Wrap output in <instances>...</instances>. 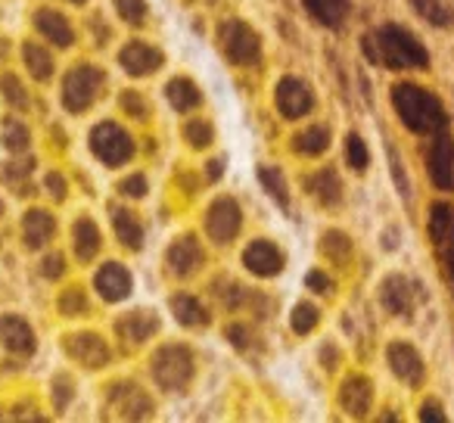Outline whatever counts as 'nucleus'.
Returning a JSON list of instances; mask_svg holds the SVG:
<instances>
[{
    "mask_svg": "<svg viewBox=\"0 0 454 423\" xmlns=\"http://www.w3.org/2000/svg\"><path fill=\"white\" fill-rule=\"evenodd\" d=\"M364 57L383 69H429V51L402 26H380L361 38Z\"/></svg>",
    "mask_w": 454,
    "mask_h": 423,
    "instance_id": "f257e3e1",
    "label": "nucleus"
},
{
    "mask_svg": "<svg viewBox=\"0 0 454 423\" xmlns=\"http://www.w3.org/2000/svg\"><path fill=\"white\" fill-rule=\"evenodd\" d=\"M392 109H395V115L402 119V125L408 131L423 134V137H433L448 121L445 106L439 103V97L411 82H402L392 88Z\"/></svg>",
    "mask_w": 454,
    "mask_h": 423,
    "instance_id": "f03ea898",
    "label": "nucleus"
},
{
    "mask_svg": "<svg viewBox=\"0 0 454 423\" xmlns=\"http://www.w3.org/2000/svg\"><path fill=\"white\" fill-rule=\"evenodd\" d=\"M150 377L162 392H184L196 377V355L184 342H162L150 355Z\"/></svg>",
    "mask_w": 454,
    "mask_h": 423,
    "instance_id": "7ed1b4c3",
    "label": "nucleus"
},
{
    "mask_svg": "<svg viewBox=\"0 0 454 423\" xmlns=\"http://www.w3.org/2000/svg\"><path fill=\"white\" fill-rule=\"evenodd\" d=\"M106 90V72L97 69L94 63H78L66 72L59 100L69 115H84L88 109L97 106V100Z\"/></svg>",
    "mask_w": 454,
    "mask_h": 423,
    "instance_id": "20e7f679",
    "label": "nucleus"
},
{
    "mask_svg": "<svg viewBox=\"0 0 454 423\" xmlns=\"http://www.w3.org/2000/svg\"><path fill=\"white\" fill-rule=\"evenodd\" d=\"M218 47L227 63L234 66H255L262 59V38L249 22L224 20L218 28Z\"/></svg>",
    "mask_w": 454,
    "mask_h": 423,
    "instance_id": "39448f33",
    "label": "nucleus"
},
{
    "mask_svg": "<svg viewBox=\"0 0 454 423\" xmlns=\"http://www.w3.org/2000/svg\"><path fill=\"white\" fill-rule=\"evenodd\" d=\"M90 153L106 168H121V165H128L134 159V137L119 121H100L90 131Z\"/></svg>",
    "mask_w": 454,
    "mask_h": 423,
    "instance_id": "423d86ee",
    "label": "nucleus"
},
{
    "mask_svg": "<svg viewBox=\"0 0 454 423\" xmlns=\"http://www.w3.org/2000/svg\"><path fill=\"white\" fill-rule=\"evenodd\" d=\"M202 228H206V237L218 247H227L234 243L243 231V212L240 202L234 196H218L212 206L206 208V218H202Z\"/></svg>",
    "mask_w": 454,
    "mask_h": 423,
    "instance_id": "0eeeda50",
    "label": "nucleus"
},
{
    "mask_svg": "<svg viewBox=\"0 0 454 423\" xmlns=\"http://www.w3.org/2000/svg\"><path fill=\"white\" fill-rule=\"evenodd\" d=\"M63 349H66V355H69V361L82 364L84 371H100V367H106L109 361H113V349H109V342L103 340L100 333H94V330L66 333Z\"/></svg>",
    "mask_w": 454,
    "mask_h": 423,
    "instance_id": "6e6552de",
    "label": "nucleus"
},
{
    "mask_svg": "<svg viewBox=\"0 0 454 423\" xmlns=\"http://www.w3.org/2000/svg\"><path fill=\"white\" fill-rule=\"evenodd\" d=\"M206 265V249L193 234H181L177 240H171L168 253H165V271L175 280H190L202 271Z\"/></svg>",
    "mask_w": 454,
    "mask_h": 423,
    "instance_id": "1a4fd4ad",
    "label": "nucleus"
},
{
    "mask_svg": "<svg viewBox=\"0 0 454 423\" xmlns=\"http://www.w3.org/2000/svg\"><path fill=\"white\" fill-rule=\"evenodd\" d=\"M106 408L115 417H128V420H140V417L153 414V398L144 392V386H137L134 380H119V383L109 386L106 392Z\"/></svg>",
    "mask_w": 454,
    "mask_h": 423,
    "instance_id": "9d476101",
    "label": "nucleus"
},
{
    "mask_svg": "<svg viewBox=\"0 0 454 423\" xmlns=\"http://www.w3.org/2000/svg\"><path fill=\"white\" fill-rule=\"evenodd\" d=\"M274 106H278V113L284 115V119L299 121L315 109V94H311V88L302 78L286 75V78H280L278 88H274Z\"/></svg>",
    "mask_w": 454,
    "mask_h": 423,
    "instance_id": "9b49d317",
    "label": "nucleus"
},
{
    "mask_svg": "<svg viewBox=\"0 0 454 423\" xmlns=\"http://www.w3.org/2000/svg\"><path fill=\"white\" fill-rule=\"evenodd\" d=\"M427 168L435 187L454 193V137L445 134V128L433 134V144L427 150Z\"/></svg>",
    "mask_w": 454,
    "mask_h": 423,
    "instance_id": "f8f14e48",
    "label": "nucleus"
},
{
    "mask_svg": "<svg viewBox=\"0 0 454 423\" xmlns=\"http://www.w3.org/2000/svg\"><path fill=\"white\" fill-rule=\"evenodd\" d=\"M165 57L159 47L146 44V41H128L125 47L119 51V66L125 75L131 78H150L162 69Z\"/></svg>",
    "mask_w": 454,
    "mask_h": 423,
    "instance_id": "ddd939ff",
    "label": "nucleus"
},
{
    "mask_svg": "<svg viewBox=\"0 0 454 423\" xmlns=\"http://www.w3.org/2000/svg\"><path fill=\"white\" fill-rule=\"evenodd\" d=\"M94 290L103 302H125L134 290V278L121 262H103L94 274Z\"/></svg>",
    "mask_w": 454,
    "mask_h": 423,
    "instance_id": "4468645a",
    "label": "nucleus"
},
{
    "mask_svg": "<svg viewBox=\"0 0 454 423\" xmlns=\"http://www.w3.org/2000/svg\"><path fill=\"white\" fill-rule=\"evenodd\" d=\"M156 333H159V317L150 309H134L115 321V336H119L125 349L146 346Z\"/></svg>",
    "mask_w": 454,
    "mask_h": 423,
    "instance_id": "2eb2a0df",
    "label": "nucleus"
},
{
    "mask_svg": "<svg viewBox=\"0 0 454 423\" xmlns=\"http://www.w3.org/2000/svg\"><path fill=\"white\" fill-rule=\"evenodd\" d=\"M0 346L7 349L16 358H28L38 349V336H35V327L20 315H4L0 317Z\"/></svg>",
    "mask_w": 454,
    "mask_h": 423,
    "instance_id": "dca6fc26",
    "label": "nucleus"
},
{
    "mask_svg": "<svg viewBox=\"0 0 454 423\" xmlns=\"http://www.w3.org/2000/svg\"><path fill=\"white\" fill-rule=\"evenodd\" d=\"M243 265H247L249 274L255 278H278L284 271V249L271 240H253L247 249H243Z\"/></svg>",
    "mask_w": 454,
    "mask_h": 423,
    "instance_id": "f3484780",
    "label": "nucleus"
},
{
    "mask_svg": "<svg viewBox=\"0 0 454 423\" xmlns=\"http://www.w3.org/2000/svg\"><path fill=\"white\" fill-rule=\"evenodd\" d=\"M20 234H22V247L38 253L47 249L57 237V218L47 212V208H26V215L20 222Z\"/></svg>",
    "mask_w": 454,
    "mask_h": 423,
    "instance_id": "a211bd4d",
    "label": "nucleus"
},
{
    "mask_svg": "<svg viewBox=\"0 0 454 423\" xmlns=\"http://www.w3.org/2000/svg\"><path fill=\"white\" fill-rule=\"evenodd\" d=\"M386 361H389L392 373L402 383H408L411 389H417L423 383V377H427V364H423L420 352L411 342H392L389 352H386Z\"/></svg>",
    "mask_w": 454,
    "mask_h": 423,
    "instance_id": "6ab92c4d",
    "label": "nucleus"
},
{
    "mask_svg": "<svg viewBox=\"0 0 454 423\" xmlns=\"http://www.w3.org/2000/svg\"><path fill=\"white\" fill-rule=\"evenodd\" d=\"M69 243H72V255H75L78 265H90L97 262L103 249V234L97 228V222L90 215H78L72 222V231H69Z\"/></svg>",
    "mask_w": 454,
    "mask_h": 423,
    "instance_id": "aec40b11",
    "label": "nucleus"
},
{
    "mask_svg": "<svg viewBox=\"0 0 454 423\" xmlns=\"http://www.w3.org/2000/svg\"><path fill=\"white\" fill-rule=\"evenodd\" d=\"M35 32H38L47 44L59 47V51L75 44V28H72L69 16L57 7H41L38 13H35Z\"/></svg>",
    "mask_w": 454,
    "mask_h": 423,
    "instance_id": "412c9836",
    "label": "nucleus"
},
{
    "mask_svg": "<svg viewBox=\"0 0 454 423\" xmlns=\"http://www.w3.org/2000/svg\"><path fill=\"white\" fill-rule=\"evenodd\" d=\"M340 408L348 417H367V411L373 408V386L364 373H352L342 380L340 386Z\"/></svg>",
    "mask_w": 454,
    "mask_h": 423,
    "instance_id": "4be33fe9",
    "label": "nucleus"
},
{
    "mask_svg": "<svg viewBox=\"0 0 454 423\" xmlns=\"http://www.w3.org/2000/svg\"><path fill=\"white\" fill-rule=\"evenodd\" d=\"M22 66H26L28 78H35L38 84L53 82L57 75V59H53V51L38 41H26L22 44Z\"/></svg>",
    "mask_w": 454,
    "mask_h": 423,
    "instance_id": "5701e85b",
    "label": "nucleus"
},
{
    "mask_svg": "<svg viewBox=\"0 0 454 423\" xmlns=\"http://www.w3.org/2000/svg\"><path fill=\"white\" fill-rule=\"evenodd\" d=\"M168 309H171V317H175L181 327L187 330H200L208 324V311L193 293H171L168 296Z\"/></svg>",
    "mask_w": 454,
    "mask_h": 423,
    "instance_id": "b1692460",
    "label": "nucleus"
},
{
    "mask_svg": "<svg viewBox=\"0 0 454 423\" xmlns=\"http://www.w3.org/2000/svg\"><path fill=\"white\" fill-rule=\"evenodd\" d=\"M165 100H168V106L175 109V113L187 115V113H196V109L202 106V90L196 88L193 78L177 75L165 84Z\"/></svg>",
    "mask_w": 454,
    "mask_h": 423,
    "instance_id": "393cba45",
    "label": "nucleus"
},
{
    "mask_svg": "<svg viewBox=\"0 0 454 423\" xmlns=\"http://www.w3.org/2000/svg\"><path fill=\"white\" fill-rule=\"evenodd\" d=\"M380 302L389 315H411L414 309V290L402 274H392L383 280V290H380Z\"/></svg>",
    "mask_w": 454,
    "mask_h": 423,
    "instance_id": "a878e982",
    "label": "nucleus"
},
{
    "mask_svg": "<svg viewBox=\"0 0 454 423\" xmlns=\"http://www.w3.org/2000/svg\"><path fill=\"white\" fill-rule=\"evenodd\" d=\"M113 231L125 249H131V253L144 249L146 231H144V222L137 218V212H131V208H113Z\"/></svg>",
    "mask_w": 454,
    "mask_h": 423,
    "instance_id": "bb28decb",
    "label": "nucleus"
},
{
    "mask_svg": "<svg viewBox=\"0 0 454 423\" xmlns=\"http://www.w3.org/2000/svg\"><path fill=\"white\" fill-rule=\"evenodd\" d=\"M309 16L324 28H340L342 22L352 13V4L348 0H302Z\"/></svg>",
    "mask_w": 454,
    "mask_h": 423,
    "instance_id": "cd10ccee",
    "label": "nucleus"
},
{
    "mask_svg": "<svg viewBox=\"0 0 454 423\" xmlns=\"http://www.w3.org/2000/svg\"><path fill=\"white\" fill-rule=\"evenodd\" d=\"M330 128L327 125H309L293 134V153L296 156H324L330 150Z\"/></svg>",
    "mask_w": 454,
    "mask_h": 423,
    "instance_id": "c85d7f7f",
    "label": "nucleus"
},
{
    "mask_svg": "<svg viewBox=\"0 0 454 423\" xmlns=\"http://www.w3.org/2000/svg\"><path fill=\"white\" fill-rule=\"evenodd\" d=\"M0 97L7 100V106L13 109V113H28V109H32L28 88L22 84L20 75H13V72H4V75H0Z\"/></svg>",
    "mask_w": 454,
    "mask_h": 423,
    "instance_id": "c756f323",
    "label": "nucleus"
},
{
    "mask_svg": "<svg viewBox=\"0 0 454 423\" xmlns=\"http://www.w3.org/2000/svg\"><path fill=\"white\" fill-rule=\"evenodd\" d=\"M0 144H4V150L20 156V153H26L32 146V128L22 119H4V125H0Z\"/></svg>",
    "mask_w": 454,
    "mask_h": 423,
    "instance_id": "7c9ffc66",
    "label": "nucleus"
},
{
    "mask_svg": "<svg viewBox=\"0 0 454 423\" xmlns=\"http://www.w3.org/2000/svg\"><path fill=\"white\" fill-rule=\"evenodd\" d=\"M309 184H311L309 190L317 196V202H321V206H336V202L342 200V181L336 177L333 168H321Z\"/></svg>",
    "mask_w": 454,
    "mask_h": 423,
    "instance_id": "2f4dec72",
    "label": "nucleus"
},
{
    "mask_svg": "<svg viewBox=\"0 0 454 423\" xmlns=\"http://www.w3.org/2000/svg\"><path fill=\"white\" fill-rule=\"evenodd\" d=\"M411 7L420 20H427L435 28H448L454 22V13L448 10L445 0H411Z\"/></svg>",
    "mask_w": 454,
    "mask_h": 423,
    "instance_id": "473e14b6",
    "label": "nucleus"
},
{
    "mask_svg": "<svg viewBox=\"0 0 454 423\" xmlns=\"http://www.w3.org/2000/svg\"><path fill=\"white\" fill-rule=\"evenodd\" d=\"M321 253L327 255L333 265L346 268L348 262H352V240H348L346 234H340V231H327L321 240Z\"/></svg>",
    "mask_w": 454,
    "mask_h": 423,
    "instance_id": "72a5a7b5",
    "label": "nucleus"
},
{
    "mask_svg": "<svg viewBox=\"0 0 454 423\" xmlns=\"http://www.w3.org/2000/svg\"><path fill=\"white\" fill-rule=\"evenodd\" d=\"M57 309L63 317H82L90 311V302H88V293L82 290V286H66L63 293H59L57 299Z\"/></svg>",
    "mask_w": 454,
    "mask_h": 423,
    "instance_id": "f704fd0d",
    "label": "nucleus"
},
{
    "mask_svg": "<svg viewBox=\"0 0 454 423\" xmlns=\"http://www.w3.org/2000/svg\"><path fill=\"white\" fill-rule=\"evenodd\" d=\"M259 181H262V187L268 190V196H271V200L278 202L280 208H290V190H286L284 171H278V168H262L259 171Z\"/></svg>",
    "mask_w": 454,
    "mask_h": 423,
    "instance_id": "c9c22d12",
    "label": "nucleus"
},
{
    "mask_svg": "<svg viewBox=\"0 0 454 423\" xmlns=\"http://www.w3.org/2000/svg\"><path fill=\"white\" fill-rule=\"evenodd\" d=\"M321 324V311H317V305H311V302H299L296 309H293V315H290V327H293V333H299V336H309L311 330Z\"/></svg>",
    "mask_w": 454,
    "mask_h": 423,
    "instance_id": "e433bc0d",
    "label": "nucleus"
},
{
    "mask_svg": "<svg viewBox=\"0 0 454 423\" xmlns=\"http://www.w3.org/2000/svg\"><path fill=\"white\" fill-rule=\"evenodd\" d=\"M115 13H119L121 22L128 26H144L146 16H150V4L146 0H113Z\"/></svg>",
    "mask_w": 454,
    "mask_h": 423,
    "instance_id": "4c0bfd02",
    "label": "nucleus"
},
{
    "mask_svg": "<svg viewBox=\"0 0 454 423\" xmlns=\"http://www.w3.org/2000/svg\"><path fill=\"white\" fill-rule=\"evenodd\" d=\"M346 162L352 171H364L367 165H371V153H367V144L361 134H348L346 137Z\"/></svg>",
    "mask_w": 454,
    "mask_h": 423,
    "instance_id": "58836bf2",
    "label": "nucleus"
},
{
    "mask_svg": "<svg viewBox=\"0 0 454 423\" xmlns=\"http://www.w3.org/2000/svg\"><path fill=\"white\" fill-rule=\"evenodd\" d=\"M51 396H53V408H57V411L69 408V402L75 398V386H72L69 373H53V380H51Z\"/></svg>",
    "mask_w": 454,
    "mask_h": 423,
    "instance_id": "ea45409f",
    "label": "nucleus"
},
{
    "mask_svg": "<svg viewBox=\"0 0 454 423\" xmlns=\"http://www.w3.org/2000/svg\"><path fill=\"white\" fill-rule=\"evenodd\" d=\"M184 137H187V144L193 146V150H206V146L215 140V131L206 119H193L187 128H184Z\"/></svg>",
    "mask_w": 454,
    "mask_h": 423,
    "instance_id": "a19ab883",
    "label": "nucleus"
},
{
    "mask_svg": "<svg viewBox=\"0 0 454 423\" xmlns=\"http://www.w3.org/2000/svg\"><path fill=\"white\" fill-rule=\"evenodd\" d=\"M119 193L125 196V200H144V196L150 193V181H146L144 171H131V175L119 181Z\"/></svg>",
    "mask_w": 454,
    "mask_h": 423,
    "instance_id": "79ce46f5",
    "label": "nucleus"
},
{
    "mask_svg": "<svg viewBox=\"0 0 454 423\" xmlns=\"http://www.w3.org/2000/svg\"><path fill=\"white\" fill-rule=\"evenodd\" d=\"M119 103H121V109H125V115H131V119H137V121L150 119V103H146V97H140L137 90H125Z\"/></svg>",
    "mask_w": 454,
    "mask_h": 423,
    "instance_id": "37998d69",
    "label": "nucleus"
},
{
    "mask_svg": "<svg viewBox=\"0 0 454 423\" xmlns=\"http://www.w3.org/2000/svg\"><path fill=\"white\" fill-rule=\"evenodd\" d=\"M224 336H227V342H234L237 349H249L253 346L255 330L249 327V324H231V327H224Z\"/></svg>",
    "mask_w": 454,
    "mask_h": 423,
    "instance_id": "c03bdc74",
    "label": "nucleus"
},
{
    "mask_svg": "<svg viewBox=\"0 0 454 423\" xmlns=\"http://www.w3.org/2000/svg\"><path fill=\"white\" fill-rule=\"evenodd\" d=\"M41 274H44L47 280H59L66 274V259L59 253L44 255V262H41Z\"/></svg>",
    "mask_w": 454,
    "mask_h": 423,
    "instance_id": "a18cd8bd",
    "label": "nucleus"
},
{
    "mask_svg": "<svg viewBox=\"0 0 454 423\" xmlns=\"http://www.w3.org/2000/svg\"><path fill=\"white\" fill-rule=\"evenodd\" d=\"M305 284H309V290H311V293H317V296H327V293H333V280H330V278H327V271H321V268L309 271Z\"/></svg>",
    "mask_w": 454,
    "mask_h": 423,
    "instance_id": "49530a36",
    "label": "nucleus"
},
{
    "mask_svg": "<svg viewBox=\"0 0 454 423\" xmlns=\"http://www.w3.org/2000/svg\"><path fill=\"white\" fill-rule=\"evenodd\" d=\"M44 187H47V196H51L53 202H63L66 196H69V190H66V177L59 175V171H51V175L44 177Z\"/></svg>",
    "mask_w": 454,
    "mask_h": 423,
    "instance_id": "de8ad7c7",
    "label": "nucleus"
},
{
    "mask_svg": "<svg viewBox=\"0 0 454 423\" xmlns=\"http://www.w3.org/2000/svg\"><path fill=\"white\" fill-rule=\"evenodd\" d=\"M435 247H439L442 255H445V268H448V274H451V280H454V222H451V228H448V234L442 237Z\"/></svg>",
    "mask_w": 454,
    "mask_h": 423,
    "instance_id": "09e8293b",
    "label": "nucleus"
},
{
    "mask_svg": "<svg viewBox=\"0 0 454 423\" xmlns=\"http://www.w3.org/2000/svg\"><path fill=\"white\" fill-rule=\"evenodd\" d=\"M420 420H429V423H445V414H442L439 402H423V404H420Z\"/></svg>",
    "mask_w": 454,
    "mask_h": 423,
    "instance_id": "8fccbe9b",
    "label": "nucleus"
},
{
    "mask_svg": "<svg viewBox=\"0 0 454 423\" xmlns=\"http://www.w3.org/2000/svg\"><path fill=\"white\" fill-rule=\"evenodd\" d=\"M221 171H224V159H212V162H208V177H212V181H218Z\"/></svg>",
    "mask_w": 454,
    "mask_h": 423,
    "instance_id": "3c124183",
    "label": "nucleus"
},
{
    "mask_svg": "<svg viewBox=\"0 0 454 423\" xmlns=\"http://www.w3.org/2000/svg\"><path fill=\"white\" fill-rule=\"evenodd\" d=\"M4 57H7V38L0 35V63H4Z\"/></svg>",
    "mask_w": 454,
    "mask_h": 423,
    "instance_id": "603ef678",
    "label": "nucleus"
},
{
    "mask_svg": "<svg viewBox=\"0 0 454 423\" xmlns=\"http://www.w3.org/2000/svg\"><path fill=\"white\" fill-rule=\"evenodd\" d=\"M69 4H78V7H82V4H88V0H69Z\"/></svg>",
    "mask_w": 454,
    "mask_h": 423,
    "instance_id": "864d4df0",
    "label": "nucleus"
},
{
    "mask_svg": "<svg viewBox=\"0 0 454 423\" xmlns=\"http://www.w3.org/2000/svg\"><path fill=\"white\" fill-rule=\"evenodd\" d=\"M0 218H4V202H0Z\"/></svg>",
    "mask_w": 454,
    "mask_h": 423,
    "instance_id": "5fc2aeb1",
    "label": "nucleus"
}]
</instances>
